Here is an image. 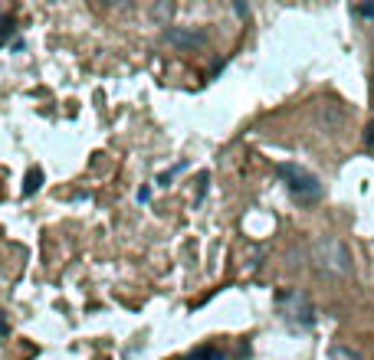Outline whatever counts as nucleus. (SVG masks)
Segmentation results:
<instances>
[{
  "label": "nucleus",
  "mask_w": 374,
  "mask_h": 360,
  "mask_svg": "<svg viewBox=\"0 0 374 360\" xmlns=\"http://www.w3.org/2000/svg\"><path fill=\"white\" fill-rule=\"evenodd\" d=\"M312 262L319 265L322 272H329V276H348L352 272V249L342 239L325 236V239L312 246Z\"/></svg>",
  "instance_id": "f257e3e1"
},
{
  "label": "nucleus",
  "mask_w": 374,
  "mask_h": 360,
  "mask_svg": "<svg viewBox=\"0 0 374 360\" xmlns=\"http://www.w3.org/2000/svg\"><path fill=\"white\" fill-rule=\"evenodd\" d=\"M331 360H361L354 350H348V347H342V344H335L331 347Z\"/></svg>",
  "instance_id": "423d86ee"
},
{
  "label": "nucleus",
  "mask_w": 374,
  "mask_h": 360,
  "mask_svg": "<svg viewBox=\"0 0 374 360\" xmlns=\"http://www.w3.org/2000/svg\"><path fill=\"white\" fill-rule=\"evenodd\" d=\"M191 360H224V354H220V347H197Z\"/></svg>",
  "instance_id": "39448f33"
},
{
  "label": "nucleus",
  "mask_w": 374,
  "mask_h": 360,
  "mask_svg": "<svg viewBox=\"0 0 374 360\" xmlns=\"http://www.w3.org/2000/svg\"><path fill=\"white\" fill-rule=\"evenodd\" d=\"M10 30H13V27H10V17H7V13L0 10V43L7 40V36H10Z\"/></svg>",
  "instance_id": "0eeeda50"
},
{
  "label": "nucleus",
  "mask_w": 374,
  "mask_h": 360,
  "mask_svg": "<svg viewBox=\"0 0 374 360\" xmlns=\"http://www.w3.org/2000/svg\"><path fill=\"white\" fill-rule=\"evenodd\" d=\"M358 17H374V3H361V7H354Z\"/></svg>",
  "instance_id": "6e6552de"
},
{
  "label": "nucleus",
  "mask_w": 374,
  "mask_h": 360,
  "mask_svg": "<svg viewBox=\"0 0 374 360\" xmlns=\"http://www.w3.org/2000/svg\"><path fill=\"white\" fill-rule=\"evenodd\" d=\"M279 180L289 187V193L299 203H319L322 200V183L312 170L299 167V164H279L276 167Z\"/></svg>",
  "instance_id": "f03ea898"
},
{
  "label": "nucleus",
  "mask_w": 374,
  "mask_h": 360,
  "mask_svg": "<svg viewBox=\"0 0 374 360\" xmlns=\"http://www.w3.org/2000/svg\"><path fill=\"white\" fill-rule=\"evenodd\" d=\"M184 360H191V357H184Z\"/></svg>",
  "instance_id": "9d476101"
},
{
  "label": "nucleus",
  "mask_w": 374,
  "mask_h": 360,
  "mask_svg": "<svg viewBox=\"0 0 374 360\" xmlns=\"http://www.w3.org/2000/svg\"><path fill=\"white\" fill-rule=\"evenodd\" d=\"M164 40L171 43V46H181V50H194V46H203L207 36L197 30H184V27H168V30H164Z\"/></svg>",
  "instance_id": "7ed1b4c3"
},
{
  "label": "nucleus",
  "mask_w": 374,
  "mask_h": 360,
  "mask_svg": "<svg viewBox=\"0 0 374 360\" xmlns=\"http://www.w3.org/2000/svg\"><path fill=\"white\" fill-rule=\"evenodd\" d=\"M364 144H368V148H374V121L364 128Z\"/></svg>",
  "instance_id": "1a4fd4ad"
},
{
  "label": "nucleus",
  "mask_w": 374,
  "mask_h": 360,
  "mask_svg": "<svg viewBox=\"0 0 374 360\" xmlns=\"http://www.w3.org/2000/svg\"><path fill=\"white\" fill-rule=\"evenodd\" d=\"M40 183H43V170L33 167L30 174H27V183H23V197H33V193L40 190Z\"/></svg>",
  "instance_id": "20e7f679"
}]
</instances>
